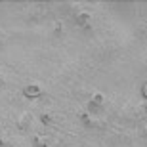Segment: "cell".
Here are the masks:
<instances>
[{"label":"cell","instance_id":"cell-1","mask_svg":"<svg viewBox=\"0 0 147 147\" xmlns=\"http://www.w3.org/2000/svg\"><path fill=\"white\" fill-rule=\"evenodd\" d=\"M25 96H27V98H38V96H42V90H40L36 84H31V86L25 88Z\"/></svg>","mask_w":147,"mask_h":147},{"label":"cell","instance_id":"cell-2","mask_svg":"<svg viewBox=\"0 0 147 147\" xmlns=\"http://www.w3.org/2000/svg\"><path fill=\"white\" fill-rule=\"evenodd\" d=\"M103 103V96L101 94H96L92 98V101L88 103V109H92V111H96V109H99V105Z\"/></svg>","mask_w":147,"mask_h":147},{"label":"cell","instance_id":"cell-3","mask_svg":"<svg viewBox=\"0 0 147 147\" xmlns=\"http://www.w3.org/2000/svg\"><path fill=\"white\" fill-rule=\"evenodd\" d=\"M75 23H76V25H80V27H84L86 23H90V13H86V11H80V13L75 17Z\"/></svg>","mask_w":147,"mask_h":147},{"label":"cell","instance_id":"cell-4","mask_svg":"<svg viewBox=\"0 0 147 147\" xmlns=\"http://www.w3.org/2000/svg\"><path fill=\"white\" fill-rule=\"evenodd\" d=\"M40 120H42L44 124H50V122H52V120H50V115H42V117H40Z\"/></svg>","mask_w":147,"mask_h":147},{"label":"cell","instance_id":"cell-5","mask_svg":"<svg viewBox=\"0 0 147 147\" xmlns=\"http://www.w3.org/2000/svg\"><path fill=\"white\" fill-rule=\"evenodd\" d=\"M143 96H145V98H147V84H145V86H143Z\"/></svg>","mask_w":147,"mask_h":147},{"label":"cell","instance_id":"cell-6","mask_svg":"<svg viewBox=\"0 0 147 147\" xmlns=\"http://www.w3.org/2000/svg\"><path fill=\"white\" fill-rule=\"evenodd\" d=\"M145 136H147V128H145Z\"/></svg>","mask_w":147,"mask_h":147},{"label":"cell","instance_id":"cell-7","mask_svg":"<svg viewBox=\"0 0 147 147\" xmlns=\"http://www.w3.org/2000/svg\"><path fill=\"white\" fill-rule=\"evenodd\" d=\"M0 86H2V80H0Z\"/></svg>","mask_w":147,"mask_h":147}]
</instances>
